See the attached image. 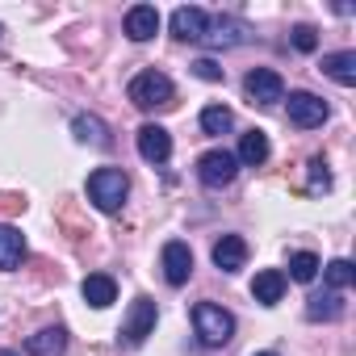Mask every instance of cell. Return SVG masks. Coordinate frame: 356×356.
Instances as JSON below:
<instances>
[{
	"mask_svg": "<svg viewBox=\"0 0 356 356\" xmlns=\"http://www.w3.org/2000/svg\"><path fill=\"white\" fill-rule=\"evenodd\" d=\"M126 97H130V105H138V109H168L172 101H176V84L163 76V72H138L134 80H130V88H126Z\"/></svg>",
	"mask_w": 356,
	"mask_h": 356,
	"instance_id": "6da1fadb",
	"label": "cell"
},
{
	"mask_svg": "<svg viewBox=\"0 0 356 356\" xmlns=\"http://www.w3.org/2000/svg\"><path fill=\"white\" fill-rule=\"evenodd\" d=\"M126 193H130V181H126L122 168H97V172L88 176V197H92V206L105 210V214L122 210Z\"/></svg>",
	"mask_w": 356,
	"mask_h": 356,
	"instance_id": "7a4b0ae2",
	"label": "cell"
},
{
	"mask_svg": "<svg viewBox=\"0 0 356 356\" xmlns=\"http://www.w3.org/2000/svg\"><path fill=\"white\" fill-rule=\"evenodd\" d=\"M193 327H197L202 343L222 348V343L235 335V314H231V310H222L218 302H197V306H193Z\"/></svg>",
	"mask_w": 356,
	"mask_h": 356,
	"instance_id": "3957f363",
	"label": "cell"
},
{
	"mask_svg": "<svg viewBox=\"0 0 356 356\" xmlns=\"http://www.w3.org/2000/svg\"><path fill=\"white\" fill-rule=\"evenodd\" d=\"M235 172H239V159H235V151H206L202 159H197V181L206 185V189H227L231 181H235Z\"/></svg>",
	"mask_w": 356,
	"mask_h": 356,
	"instance_id": "277c9868",
	"label": "cell"
},
{
	"mask_svg": "<svg viewBox=\"0 0 356 356\" xmlns=\"http://www.w3.org/2000/svg\"><path fill=\"white\" fill-rule=\"evenodd\" d=\"M155 318H159V310H155V302L151 298H134L130 302V314H126V323H122V343H130V348H138L151 331H155Z\"/></svg>",
	"mask_w": 356,
	"mask_h": 356,
	"instance_id": "5b68a950",
	"label": "cell"
},
{
	"mask_svg": "<svg viewBox=\"0 0 356 356\" xmlns=\"http://www.w3.org/2000/svg\"><path fill=\"white\" fill-rule=\"evenodd\" d=\"M243 92L252 105H277V101H285V80L273 67H256V72H248Z\"/></svg>",
	"mask_w": 356,
	"mask_h": 356,
	"instance_id": "8992f818",
	"label": "cell"
},
{
	"mask_svg": "<svg viewBox=\"0 0 356 356\" xmlns=\"http://www.w3.org/2000/svg\"><path fill=\"white\" fill-rule=\"evenodd\" d=\"M327 118H331V109H327L323 97H314V92H289V122L298 130H314Z\"/></svg>",
	"mask_w": 356,
	"mask_h": 356,
	"instance_id": "52a82bcc",
	"label": "cell"
},
{
	"mask_svg": "<svg viewBox=\"0 0 356 356\" xmlns=\"http://www.w3.org/2000/svg\"><path fill=\"white\" fill-rule=\"evenodd\" d=\"M159 264H163V281H168V285H185V281L193 277V252H189V243H181V239L163 243Z\"/></svg>",
	"mask_w": 356,
	"mask_h": 356,
	"instance_id": "ba28073f",
	"label": "cell"
},
{
	"mask_svg": "<svg viewBox=\"0 0 356 356\" xmlns=\"http://www.w3.org/2000/svg\"><path fill=\"white\" fill-rule=\"evenodd\" d=\"M172 34L181 38V42H202L206 38V26H210V13L206 9H197V5H181L172 13Z\"/></svg>",
	"mask_w": 356,
	"mask_h": 356,
	"instance_id": "9c48e42d",
	"label": "cell"
},
{
	"mask_svg": "<svg viewBox=\"0 0 356 356\" xmlns=\"http://www.w3.org/2000/svg\"><path fill=\"white\" fill-rule=\"evenodd\" d=\"M252 38V26L248 22H239V17H210V26H206V47H239V42H248Z\"/></svg>",
	"mask_w": 356,
	"mask_h": 356,
	"instance_id": "30bf717a",
	"label": "cell"
},
{
	"mask_svg": "<svg viewBox=\"0 0 356 356\" xmlns=\"http://www.w3.org/2000/svg\"><path fill=\"white\" fill-rule=\"evenodd\" d=\"M138 155H143L147 163H168V155H172V134H168L163 126H155V122L138 126Z\"/></svg>",
	"mask_w": 356,
	"mask_h": 356,
	"instance_id": "8fae6325",
	"label": "cell"
},
{
	"mask_svg": "<svg viewBox=\"0 0 356 356\" xmlns=\"http://www.w3.org/2000/svg\"><path fill=\"white\" fill-rule=\"evenodd\" d=\"M159 34V13H155V5H134L130 13H126V38L130 42H147V38H155Z\"/></svg>",
	"mask_w": 356,
	"mask_h": 356,
	"instance_id": "7c38bea8",
	"label": "cell"
},
{
	"mask_svg": "<svg viewBox=\"0 0 356 356\" xmlns=\"http://www.w3.org/2000/svg\"><path fill=\"white\" fill-rule=\"evenodd\" d=\"M214 264H218L222 273H239V268L248 264V239H243V235H222V239L214 243Z\"/></svg>",
	"mask_w": 356,
	"mask_h": 356,
	"instance_id": "4fadbf2b",
	"label": "cell"
},
{
	"mask_svg": "<svg viewBox=\"0 0 356 356\" xmlns=\"http://www.w3.org/2000/svg\"><path fill=\"white\" fill-rule=\"evenodd\" d=\"M80 293H84V302H88L92 310H105V306H113V298H118V281H113L109 273H92V277H84Z\"/></svg>",
	"mask_w": 356,
	"mask_h": 356,
	"instance_id": "5bb4252c",
	"label": "cell"
},
{
	"mask_svg": "<svg viewBox=\"0 0 356 356\" xmlns=\"http://www.w3.org/2000/svg\"><path fill=\"white\" fill-rule=\"evenodd\" d=\"M67 352V331L63 327H42L26 339V356H63Z\"/></svg>",
	"mask_w": 356,
	"mask_h": 356,
	"instance_id": "9a60e30c",
	"label": "cell"
},
{
	"mask_svg": "<svg viewBox=\"0 0 356 356\" xmlns=\"http://www.w3.org/2000/svg\"><path fill=\"white\" fill-rule=\"evenodd\" d=\"M22 260H26V235L9 222H0V268L13 273V268H22Z\"/></svg>",
	"mask_w": 356,
	"mask_h": 356,
	"instance_id": "2e32d148",
	"label": "cell"
},
{
	"mask_svg": "<svg viewBox=\"0 0 356 356\" xmlns=\"http://www.w3.org/2000/svg\"><path fill=\"white\" fill-rule=\"evenodd\" d=\"M323 76H331L335 84L352 88V84H356V51H335V55H323Z\"/></svg>",
	"mask_w": 356,
	"mask_h": 356,
	"instance_id": "e0dca14e",
	"label": "cell"
},
{
	"mask_svg": "<svg viewBox=\"0 0 356 356\" xmlns=\"http://www.w3.org/2000/svg\"><path fill=\"white\" fill-rule=\"evenodd\" d=\"M281 293H285V273H277V268L256 273V281H252V298H256L260 306H277Z\"/></svg>",
	"mask_w": 356,
	"mask_h": 356,
	"instance_id": "ac0fdd59",
	"label": "cell"
},
{
	"mask_svg": "<svg viewBox=\"0 0 356 356\" xmlns=\"http://www.w3.org/2000/svg\"><path fill=\"white\" fill-rule=\"evenodd\" d=\"M72 134L80 143H92V147H109V126L97 118V113H76L72 118Z\"/></svg>",
	"mask_w": 356,
	"mask_h": 356,
	"instance_id": "d6986e66",
	"label": "cell"
},
{
	"mask_svg": "<svg viewBox=\"0 0 356 356\" xmlns=\"http://www.w3.org/2000/svg\"><path fill=\"white\" fill-rule=\"evenodd\" d=\"M235 159H239V163H248V168H260V163L268 159V134H264V130H248V134L239 138Z\"/></svg>",
	"mask_w": 356,
	"mask_h": 356,
	"instance_id": "ffe728a7",
	"label": "cell"
},
{
	"mask_svg": "<svg viewBox=\"0 0 356 356\" xmlns=\"http://www.w3.org/2000/svg\"><path fill=\"white\" fill-rule=\"evenodd\" d=\"M231 126H235V113L227 105H206L202 109V130L206 134H227Z\"/></svg>",
	"mask_w": 356,
	"mask_h": 356,
	"instance_id": "44dd1931",
	"label": "cell"
},
{
	"mask_svg": "<svg viewBox=\"0 0 356 356\" xmlns=\"http://www.w3.org/2000/svg\"><path fill=\"white\" fill-rule=\"evenodd\" d=\"M318 268H323V264H318L314 252H293V256H289V277L302 281V285H310V281L318 277Z\"/></svg>",
	"mask_w": 356,
	"mask_h": 356,
	"instance_id": "7402d4cb",
	"label": "cell"
},
{
	"mask_svg": "<svg viewBox=\"0 0 356 356\" xmlns=\"http://www.w3.org/2000/svg\"><path fill=\"white\" fill-rule=\"evenodd\" d=\"M343 314V306H339V298L335 293H314L310 298V306H306V318H323V323H331V318H339Z\"/></svg>",
	"mask_w": 356,
	"mask_h": 356,
	"instance_id": "603a6c76",
	"label": "cell"
},
{
	"mask_svg": "<svg viewBox=\"0 0 356 356\" xmlns=\"http://www.w3.org/2000/svg\"><path fill=\"white\" fill-rule=\"evenodd\" d=\"M323 281L331 285V293H339V289H348V285L356 281V268H352L348 260H331V264L323 268Z\"/></svg>",
	"mask_w": 356,
	"mask_h": 356,
	"instance_id": "cb8c5ba5",
	"label": "cell"
},
{
	"mask_svg": "<svg viewBox=\"0 0 356 356\" xmlns=\"http://www.w3.org/2000/svg\"><path fill=\"white\" fill-rule=\"evenodd\" d=\"M289 42L302 51V55H310L314 47H318V34H314V26H293V34H289Z\"/></svg>",
	"mask_w": 356,
	"mask_h": 356,
	"instance_id": "d4e9b609",
	"label": "cell"
},
{
	"mask_svg": "<svg viewBox=\"0 0 356 356\" xmlns=\"http://www.w3.org/2000/svg\"><path fill=\"white\" fill-rule=\"evenodd\" d=\"M310 189H331V172H327L323 155H314V159H310Z\"/></svg>",
	"mask_w": 356,
	"mask_h": 356,
	"instance_id": "484cf974",
	"label": "cell"
},
{
	"mask_svg": "<svg viewBox=\"0 0 356 356\" xmlns=\"http://www.w3.org/2000/svg\"><path fill=\"white\" fill-rule=\"evenodd\" d=\"M193 72H197L202 80H222V67H218L214 59H197V63H193Z\"/></svg>",
	"mask_w": 356,
	"mask_h": 356,
	"instance_id": "4316f807",
	"label": "cell"
},
{
	"mask_svg": "<svg viewBox=\"0 0 356 356\" xmlns=\"http://www.w3.org/2000/svg\"><path fill=\"white\" fill-rule=\"evenodd\" d=\"M252 356H277V352H252Z\"/></svg>",
	"mask_w": 356,
	"mask_h": 356,
	"instance_id": "83f0119b",
	"label": "cell"
},
{
	"mask_svg": "<svg viewBox=\"0 0 356 356\" xmlns=\"http://www.w3.org/2000/svg\"><path fill=\"white\" fill-rule=\"evenodd\" d=\"M0 356H17V352H0Z\"/></svg>",
	"mask_w": 356,
	"mask_h": 356,
	"instance_id": "f1b7e54d",
	"label": "cell"
}]
</instances>
